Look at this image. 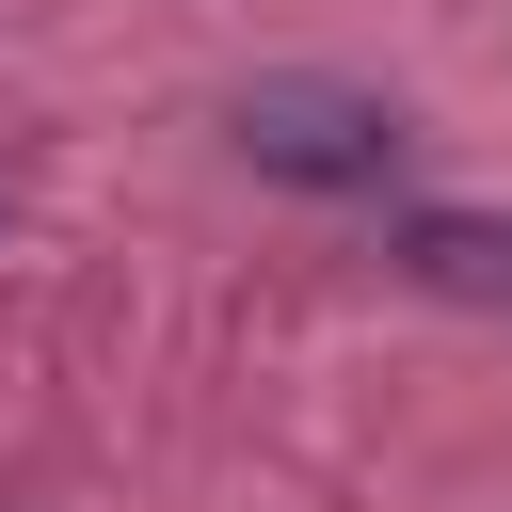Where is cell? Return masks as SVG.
<instances>
[{"instance_id": "1", "label": "cell", "mask_w": 512, "mask_h": 512, "mask_svg": "<svg viewBox=\"0 0 512 512\" xmlns=\"http://www.w3.org/2000/svg\"><path fill=\"white\" fill-rule=\"evenodd\" d=\"M240 160L256 176H304V192H384L400 176V112L352 96V80H256L240 96Z\"/></svg>"}, {"instance_id": "2", "label": "cell", "mask_w": 512, "mask_h": 512, "mask_svg": "<svg viewBox=\"0 0 512 512\" xmlns=\"http://www.w3.org/2000/svg\"><path fill=\"white\" fill-rule=\"evenodd\" d=\"M400 272H432V288H512V224H400Z\"/></svg>"}]
</instances>
